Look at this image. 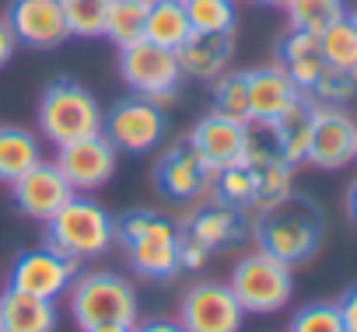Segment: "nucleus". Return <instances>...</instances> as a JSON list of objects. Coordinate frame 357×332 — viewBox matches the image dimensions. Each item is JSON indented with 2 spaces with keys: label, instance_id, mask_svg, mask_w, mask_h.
<instances>
[{
  "label": "nucleus",
  "instance_id": "12",
  "mask_svg": "<svg viewBox=\"0 0 357 332\" xmlns=\"http://www.w3.org/2000/svg\"><path fill=\"white\" fill-rule=\"evenodd\" d=\"M116 147L109 143L105 133L74 140L56 147V168L63 172V179L70 182L74 193H95L102 186H109V179L116 175Z\"/></svg>",
  "mask_w": 357,
  "mask_h": 332
},
{
  "label": "nucleus",
  "instance_id": "24",
  "mask_svg": "<svg viewBox=\"0 0 357 332\" xmlns=\"http://www.w3.org/2000/svg\"><path fill=\"white\" fill-rule=\"evenodd\" d=\"M193 35L190 18L183 0H151L147 8V25H144V39L165 49H178L186 39Z\"/></svg>",
  "mask_w": 357,
  "mask_h": 332
},
{
  "label": "nucleus",
  "instance_id": "25",
  "mask_svg": "<svg viewBox=\"0 0 357 332\" xmlns=\"http://www.w3.org/2000/svg\"><path fill=\"white\" fill-rule=\"evenodd\" d=\"M294 193V168L287 161H273L263 168H252V210L263 214L277 203H284Z\"/></svg>",
  "mask_w": 357,
  "mask_h": 332
},
{
  "label": "nucleus",
  "instance_id": "23",
  "mask_svg": "<svg viewBox=\"0 0 357 332\" xmlns=\"http://www.w3.org/2000/svg\"><path fill=\"white\" fill-rule=\"evenodd\" d=\"M43 161V143L22 126H0V182L22 179L32 164Z\"/></svg>",
  "mask_w": 357,
  "mask_h": 332
},
{
  "label": "nucleus",
  "instance_id": "44",
  "mask_svg": "<svg viewBox=\"0 0 357 332\" xmlns=\"http://www.w3.org/2000/svg\"><path fill=\"white\" fill-rule=\"evenodd\" d=\"M354 161H357V143H354Z\"/></svg>",
  "mask_w": 357,
  "mask_h": 332
},
{
  "label": "nucleus",
  "instance_id": "8",
  "mask_svg": "<svg viewBox=\"0 0 357 332\" xmlns=\"http://www.w3.org/2000/svg\"><path fill=\"white\" fill-rule=\"evenodd\" d=\"M102 133L109 136V143L116 150H126V154H144V150H154L165 133H168V116L158 102L144 98V95H126L119 98L109 112H105V122H102Z\"/></svg>",
  "mask_w": 357,
  "mask_h": 332
},
{
  "label": "nucleus",
  "instance_id": "43",
  "mask_svg": "<svg viewBox=\"0 0 357 332\" xmlns=\"http://www.w3.org/2000/svg\"><path fill=\"white\" fill-rule=\"evenodd\" d=\"M350 22H354V29H357V11H354V15H350Z\"/></svg>",
  "mask_w": 357,
  "mask_h": 332
},
{
  "label": "nucleus",
  "instance_id": "7",
  "mask_svg": "<svg viewBox=\"0 0 357 332\" xmlns=\"http://www.w3.org/2000/svg\"><path fill=\"white\" fill-rule=\"evenodd\" d=\"M119 77L133 95H144L158 102L161 109L175 102L178 81H183V67H178L175 49L154 46L147 39H137L119 49Z\"/></svg>",
  "mask_w": 357,
  "mask_h": 332
},
{
  "label": "nucleus",
  "instance_id": "39",
  "mask_svg": "<svg viewBox=\"0 0 357 332\" xmlns=\"http://www.w3.org/2000/svg\"><path fill=\"white\" fill-rule=\"evenodd\" d=\"M133 332H186L178 325V318H147V322H137Z\"/></svg>",
  "mask_w": 357,
  "mask_h": 332
},
{
  "label": "nucleus",
  "instance_id": "27",
  "mask_svg": "<svg viewBox=\"0 0 357 332\" xmlns=\"http://www.w3.org/2000/svg\"><path fill=\"white\" fill-rule=\"evenodd\" d=\"M284 8H287L291 29L308 32V35H322L333 22L347 18L343 0H284Z\"/></svg>",
  "mask_w": 357,
  "mask_h": 332
},
{
  "label": "nucleus",
  "instance_id": "2",
  "mask_svg": "<svg viewBox=\"0 0 357 332\" xmlns=\"http://www.w3.org/2000/svg\"><path fill=\"white\" fill-rule=\"evenodd\" d=\"M39 133L43 140H50L53 147L84 140L102 133L105 122V109L98 105V98L74 77H56L46 84L43 98H39Z\"/></svg>",
  "mask_w": 357,
  "mask_h": 332
},
{
  "label": "nucleus",
  "instance_id": "41",
  "mask_svg": "<svg viewBox=\"0 0 357 332\" xmlns=\"http://www.w3.org/2000/svg\"><path fill=\"white\" fill-rule=\"evenodd\" d=\"M347 214L357 221V182L350 186V193H347Z\"/></svg>",
  "mask_w": 357,
  "mask_h": 332
},
{
  "label": "nucleus",
  "instance_id": "31",
  "mask_svg": "<svg viewBox=\"0 0 357 332\" xmlns=\"http://www.w3.org/2000/svg\"><path fill=\"white\" fill-rule=\"evenodd\" d=\"M105 15H109V0H63L67 32L77 39L105 35Z\"/></svg>",
  "mask_w": 357,
  "mask_h": 332
},
{
  "label": "nucleus",
  "instance_id": "21",
  "mask_svg": "<svg viewBox=\"0 0 357 332\" xmlns=\"http://www.w3.org/2000/svg\"><path fill=\"white\" fill-rule=\"evenodd\" d=\"M277 63L308 95L312 84L319 81V74L326 70V60H322V49H319V35H308V32H298V29L284 32L280 42H277Z\"/></svg>",
  "mask_w": 357,
  "mask_h": 332
},
{
  "label": "nucleus",
  "instance_id": "33",
  "mask_svg": "<svg viewBox=\"0 0 357 332\" xmlns=\"http://www.w3.org/2000/svg\"><path fill=\"white\" fill-rule=\"evenodd\" d=\"M312 102H322V105H347L357 98V70H343V67H329L319 74V81L312 84L308 91Z\"/></svg>",
  "mask_w": 357,
  "mask_h": 332
},
{
  "label": "nucleus",
  "instance_id": "13",
  "mask_svg": "<svg viewBox=\"0 0 357 332\" xmlns=\"http://www.w3.org/2000/svg\"><path fill=\"white\" fill-rule=\"evenodd\" d=\"M211 179L214 172L204 164L190 136L172 143L154 164V189L168 200H200L211 189Z\"/></svg>",
  "mask_w": 357,
  "mask_h": 332
},
{
  "label": "nucleus",
  "instance_id": "38",
  "mask_svg": "<svg viewBox=\"0 0 357 332\" xmlns=\"http://www.w3.org/2000/svg\"><path fill=\"white\" fill-rule=\"evenodd\" d=\"M15 49H18V39H15L8 18H0V70H4V67L15 60Z\"/></svg>",
  "mask_w": 357,
  "mask_h": 332
},
{
  "label": "nucleus",
  "instance_id": "5",
  "mask_svg": "<svg viewBox=\"0 0 357 332\" xmlns=\"http://www.w3.org/2000/svg\"><path fill=\"white\" fill-rule=\"evenodd\" d=\"M67 294H70V315H74L77 329H91V325H105V322L137 325V315H140L137 290H133V283H126L116 273H105V269L77 273Z\"/></svg>",
  "mask_w": 357,
  "mask_h": 332
},
{
  "label": "nucleus",
  "instance_id": "19",
  "mask_svg": "<svg viewBox=\"0 0 357 332\" xmlns=\"http://www.w3.org/2000/svg\"><path fill=\"white\" fill-rule=\"evenodd\" d=\"M249 74V119H266L273 122L277 116H284L294 102L305 98V91L287 77V70L280 63L270 67H256L245 70Z\"/></svg>",
  "mask_w": 357,
  "mask_h": 332
},
{
  "label": "nucleus",
  "instance_id": "3",
  "mask_svg": "<svg viewBox=\"0 0 357 332\" xmlns=\"http://www.w3.org/2000/svg\"><path fill=\"white\" fill-rule=\"evenodd\" d=\"M116 242L126 248L130 266L147 280L178 273V228L158 210H126L116 221Z\"/></svg>",
  "mask_w": 357,
  "mask_h": 332
},
{
  "label": "nucleus",
  "instance_id": "42",
  "mask_svg": "<svg viewBox=\"0 0 357 332\" xmlns=\"http://www.w3.org/2000/svg\"><path fill=\"white\" fill-rule=\"evenodd\" d=\"M252 4H263V8H284V0H252Z\"/></svg>",
  "mask_w": 357,
  "mask_h": 332
},
{
  "label": "nucleus",
  "instance_id": "36",
  "mask_svg": "<svg viewBox=\"0 0 357 332\" xmlns=\"http://www.w3.org/2000/svg\"><path fill=\"white\" fill-rule=\"evenodd\" d=\"M207 259H211V248H204L197 238L178 231V269H190V273L193 269H204Z\"/></svg>",
  "mask_w": 357,
  "mask_h": 332
},
{
  "label": "nucleus",
  "instance_id": "9",
  "mask_svg": "<svg viewBox=\"0 0 357 332\" xmlns=\"http://www.w3.org/2000/svg\"><path fill=\"white\" fill-rule=\"evenodd\" d=\"M77 259H70L67 252L53 248V245H43V248H29L22 252L11 269H8V287L15 290H25V294H36V297H46V301H56L60 294L70 290L74 276H77Z\"/></svg>",
  "mask_w": 357,
  "mask_h": 332
},
{
  "label": "nucleus",
  "instance_id": "20",
  "mask_svg": "<svg viewBox=\"0 0 357 332\" xmlns=\"http://www.w3.org/2000/svg\"><path fill=\"white\" fill-rule=\"evenodd\" d=\"M56 301L4 287L0 290V332H56Z\"/></svg>",
  "mask_w": 357,
  "mask_h": 332
},
{
  "label": "nucleus",
  "instance_id": "14",
  "mask_svg": "<svg viewBox=\"0 0 357 332\" xmlns=\"http://www.w3.org/2000/svg\"><path fill=\"white\" fill-rule=\"evenodd\" d=\"M4 18L18 46H29V49H56L63 39H70L63 0H11Z\"/></svg>",
  "mask_w": 357,
  "mask_h": 332
},
{
  "label": "nucleus",
  "instance_id": "32",
  "mask_svg": "<svg viewBox=\"0 0 357 332\" xmlns=\"http://www.w3.org/2000/svg\"><path fill=\"white\" fill-rule=\"evenodd\" d=\"M284 161L280 157V143H277V129L266 119H249L245 122V147H242V164L249 168H263V164Z\"/></svg>",
  "mask_w": 357,
  "mask_h": 332
},
{
  "label": "nucleus",
  "instance_id": "35",
  "mask_svg": "<svg viewBox=\"0 0 357 332\" xmlns=\"http://www.w3.org/2000/svg\"><path fill=\"white\" fill-rule=\"evenodd\" d=\"M287 332H347V329H343L340 308L329 304V301H319V304L301 308V311L291 318V329H287Z\"/></svg>",
  "mask_w": 357,
  "mask_h": 332
},
{
  "label": "nucleus",
  "instance_id": "34",
  "mask_svg": "<svg viewBox=\"0 0 357 332\" xmlns=\"http://www.w3.org/2000/svg\"><path fill=\"white\" fill-rule=\"evenodd\" d=\"M211 189H214V196H221V200H228V203H235V207L245 210L252 203V168H249V164H231V168H221V172H214Z\"/></svg>",
  "mask_w": 357,
  "mask_h": 332
},
{
  "label": "nucleus",
  "instance_id": "17",
  "mask_svg": "<svg viewBox=\"0 0 357 332\" xmlns=\"http://www.w3.org/2000/svg\"><path fill=\"white\" fill-rule=\"evenodd\" d=\"M190 143L197 147V154L204 157V164L211 172H221V168H231V164H242V147H245V122L238 119H228L221 112H207L193 133H190Z\"/></svg>",
  "mask_w": 357,
  "mask_h": 332
},
{
  "label": "nucleus",
  "instance_id": "1",
  "mask_svg": "<svg viewBox=\"0 0 357 332\" xmlns=\"http://www.w3.org/2000/svg\"><path fill=\"white\" fill-rule=\"evenodd\" d=\"M252 235H256L259 252H266L294 269L319 252L322 235H326V221L312 200L291 193L284 203H277L256 217Z\"/></svg>",
  "mask_w": 357,
  "mask_h": 332
},
{
  "label": "nucleus",
  "instance_id": "22",
  "mask_svg": "<svg viewBox=\"0 0 357 332\" xmlns=\"http://www.w3.org/2000/svg\"><path fill=\"white\" fill-rule=\"evenodd\" d=\"M312 98L305 95L301 102H294L284 116L273 119V129H277V143H280V157L291 164H305L308 157V140H312Z\"/></svg>",
  "mask_w": 357,
  "mask_h": 332
},
{
  "label": "nucleus",
  "instance_id": "18",
  "mask_svg": "<svg viewBox=\"0 0 357 332\" xmlns=\"http://www.w3.org/2000/svg\"><path fill=\"white\" fill-rule=\"evenodd\" d=\"M175 56L178 67H183V77L214 81L235 60V32H193L175 49Z\"/></svg>",
  "mask_w": 357,
  "mask_h": 332
},
{
  "label": "nucleus",
  "instance_id": "30",
  "mask_svg": "<svg viewBox=\"0 0 357 332\" xmlns=\"http://www.w3.org/2000/svg\"><path fill=\"white\" fill-rule=\"evenodd\" d=\"M193 32H235L238 11L235 0H183Z\"/></svg>",
  "mask_w": 357,
  "mask_h": 332
},
{
  "label": "nucleus",
  "instance_id": "16",
  "mask_svg": "<svg viewBox=\"0 0 357 332\" xmlns=\"http://www.w3.org/2000/svg\"><path fill=\"white\" fill-rule=\"evenodd\" d=\"M183 235L197 238L204 248L218 252V248H235L245 235H249V217L242 207L221 200V196H211L204 200L183 224Z\"/></svg>",
  "mask_w": 357,
  "mask_h": 332
},
{
  "label": "nucleus",
  "instance_id": "26",
  "mask_svg": "<svg viewBox=\"0 0 357 332\" xmlns=\"http://www.w3.org/2000/svg\"><path fill=\"white\" fill-rule=\"evenodd\" d=\"M147 8L151 0H109V15H105V35L123 49L137 39H144L147 25Z\"/></svg>",
  "mask_w": 357,
  "mask_h": 332
},
{
  "label": "nucleus",
  "instance_id": "15",
  "mask_svg": "<svg viewBox=\"0 0 357 332\" xmlns=\"http://www.w3.org/2000/svg\"><path fill=\"white\" fill-rule=\"evenodd\" d=\"M11 189H15V207H18L25 217L39 221V224H46V221L74 196L70 182L63 179V172L56 168L53 161L32 164L22 179L11 182Z\"/></svg>",
  "mask_w": 357,
  "mask_h": 332
},
{
  "label": "nucleus",
  "instance_id": "4",
  "mask_svg": "<svg viewBox=\"0 0 357 332\" xmlns=\"http://www.w3.org/2000/svg\"><path fill=\"white\" fill-rule=\"evenodd\" d=\"M112 242H116V217L102 203H95L81 193H74L46 221V245L67 252L77 262L105 255Z\"/></svg>",
  "mask_w": 357,
  "mask_h": 332
},
{
  "label": "nucleus",
  "instance_id": "28",
  "mask_svg": "<svg viewBox=\"0 0 357 332\" xmlns=\"http://www.w3.org/2000/svg\"><path fill=\"white\" fill-rule=\"evenodd\" d=\"M214 112L249 122V74L245 70H225L221 77H214Z\"/></svg>",
  "mask_w": 357,
  "mask_h": 332
},
{
  "label": "nucleus",
  "instance_id": "6",
  "mask_svg": "<svg viewBox=\"0 0 357 332\" xmlns=\"http://www.w3.org/2000/svg\"><path fill=\"white\" fill-rule=\"evenodd\" d=\"M228 287L245 315H273L287 308L294 294V276H291V266L256 248L235 262Z\"/></svg>",
  "mask_w": 357,
  "mask_h": 332
},
{
  "label": "nucleus",
  "instance_id": "37",
  "mask_svg": "<svg viewBox=\"0 0 357 332\" xmlns=\"http://www.w3.org/2000/svg\"><path fill=\"white\" fill-rule=\"evenodd\" d=\"M336 308H340L343 329H347V332H357V283L343 290V297L336 301Z\"/></svg>",
  "mask_w": 357,
  "mask_h": 332
},
{
  "label": "nucleus",
  "instance_id": "29",
  "mask_svg": "<svg viewBox=\"0 0 357 332\" xmlns=\"http://www.w3.org/2000/svg\"><path fill=\"white\" fill-rule=\"evenodd\" d=\"M319 49H322V60L329 67H343V70H357V29L347 18L333 22L322 35H319Z\"/></svg>",
  "mask_w": 357,
  "mask_h": 332
},
{
  "label": "nucleus",
  "instance_id": "10",
  "mask_svg": "<svg viewBox=\"0 0 357 332\" xmlns=\"http://www.w3.org/2000/svg\"><path fill=\"white\" fill-rule=\"evenodd\" d=\"M357 143V122L347 112V105H312V140L305 164H315L322 172H340L354 161Z\"/></svg>",
  "mask_w": 357,
  "mask_h": 332
},
{
  "label": "nucleus",
  "instance_id": "11",
  "mask_svg": "<svg viewBox=\"0 0 357 332\" xmlns=\"http://www.w3.org/2000/svg\"><path fill=\"white\" fill-rule=\"evenodd\" d=\"M245 311L228 283L204 280L193 283L178 304V325L186 332H242Z\"/></svg>",
  "mask_w": 357,
  "mask_h": 332
},
{
  "label": "nucleus",
  "instance_id": "40",
  "mask_svg": "<svg viewBox=\"0 0 357 332\" xmlns=\"http://www.w3.org/2000/svg\"><path fill=\"white\" fill-rule=\"evenodd\" d=\"M81 332H133V325H126V322H105V325H91V329H81Z\"/></svg>",
  "mask_w": 357,
  "mask_h": 332
}]
</instances>
